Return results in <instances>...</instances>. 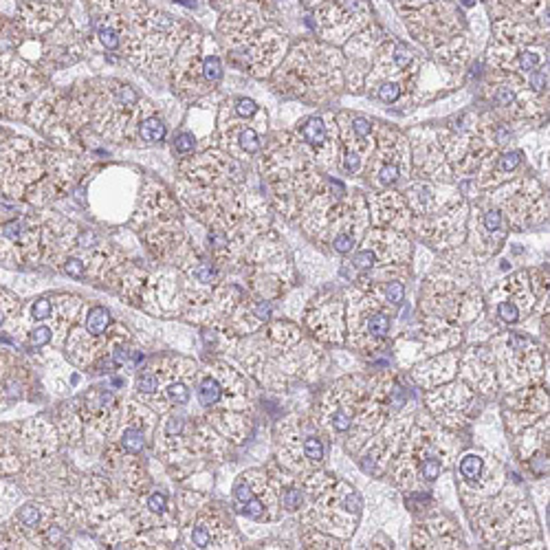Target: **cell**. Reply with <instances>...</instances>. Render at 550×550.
<instances>
[{
    "mask_svg": "<svg viewBox=\"0 0 550 550\" xmlns=\"http://www.w3.org/2000/svg\"><path fill=\"white\" fill-rule=\"evenodd\" d=\"M218 40L231 64L253 77H271L288 51V36L267 0H247L223 11Z\"/></svg>",
    "mask_w": 550,
    "mask_h": 550,
    "instance_id": "obj_1",
    "label": "cell"
},
{
    "mask_svg": "<svg viewBox=\"0 0 550 550\" xmlns=\"http://www.w3.org/2000/svg\"><path fill=\"white\" fill-rule=\"evenodd\" d=\"M260 170L271 190L275 209L288 221L299 218L326 179L313 148L295 133H278L269 139L267 148H262Z\"/></svg>",
    "mask_w": 550,
    "mask_h": 550,
    "instance_id": "obj_2",
    "label": "cell"
},
{
    "mask_svg": "<svg viewBox=\"0 0 550 550\" xmlns=\"http://www.w3.org/2000/svg\"><path fill=\"white\" fill-rule=\"evenodd\" d=\"M271 77L284 97L320 104L343 89V53L322 40H299Z\"/></svg>",
    "mask_w": 550,
    "mask_h": 550,
    "instance_id": "obj_3",
    "label": "cell"
},
{
    "mask_svg": "<svg viewBox=\"0 0 550 550\" xmlns=\"http://www.w3.org/2000/svg\"><path fill=\"white\" fill-rule=\"evenodd\" d=\"M133 227L148 251L163 262H181L187 258V236L179 216V205L161 183L146 181L135 211Z\"/></svg>",
    "mask_w": 550,
    "mask_h": 550,
    "instance_id": "obj_4",
    "label": "cell"
},
{
    "mask_svg": "<svg viewBox=\"0 0 550 550\" xmlns=\"http://www.w3.org/2000/svg\"><path fill=\"white\" fill-rule=\"evenodd\" d=\"M486 60L493 70L517 75L548 68V31L522 18H496Z\"/></svg>",
    "mask_w": 550,
    "mask_h": 550,
    "instance_id": "obj_5",
    "label": "cell"
},
{
    "mask_svg": "<svg viewBox=\"0 0 550 550\" xmlns=\"http://www.w3.org/2000/svg\"><path fill=\"white\" fill-rule=\"evenodd\" d=\"M473 522L480 528L482 537L496 548H506L511 544L533 537L537 530V522L530 511V504L519 491H504L498 496L475 504Z\"/></svg>",
    "mask_w": 550,
    "mask_h": 550,
    "instance_id": "obj_6",
    "label": "cell"
},
{
    "mask_svg": "<svg viewBox=\"0 0 550 550\" xmlns=\"http://www.w3.org/2000/svg\"><path fill=\"white\" fill-rule=\"evenodd\" d=\"M68 519L45 502H27L0 526V548H60Z\"/></svg>",
    "mask_w": 550,
    "mask_h": 550,
    "instance_id": "obj_7",
    "label": "cell"
},
{
    "mask_svg": "<svg viewBox=\"0 0 550 550\" xmlns=\"http://www.w3.org/2000/svg\"><path fill=\"white\" fill-rule=\"evenodd\" d=\"M484 95L493 112L504 121L542 124L548 119V95L533 93L526 86V80L517 73L491 68Z\"/></svg>",
    "mask_w": 550,
    "mask_h": 550,
    "instance_id": "obj_8",
    "label": "cell"
},
{
    "mask_svg": "<svg viewBox=\"0 0 550 550\" xmlns=\"http://www.w3.org/2000/svg\"><path fill=\"white\" fill-rule=\"evenodd\" d=\"M401 16L414 40L421 42L429 53L469 34L465 13L454 0H433L416 9H403Z\"/></svg>",
    "mask_w": 550,
    "mask_h": 550,
    "instance_id": "obj_9",
    "label": "cell"
},
{
    "mask_svg": "<svg viewBox=\"0 0 550 550\" xmlns=\"http://www.w3.org/2000/svg\"><path fill=\"white\" fill-rule=\"evenodd\" d=\"M364 177L372 192L392 190L401 179L412 177L410 139L401 130L376 121V143Z\"/></svg>",
    "mask_w": 550,
    "mask_h": 550,
    "instance_id": "obj_10",
    "label": "cell"
},
{
    "mask_svg": "<svg viewBox=\"0 0 550 550\" xmlns=\"http://www.w3.org/2000/svg\"><path fill=\"white\" fill-rule=\"evenodd\" d=\"M486 196L502 209L506 223L515 231L537 227L548 221V194L537 179H509L486 192Z\"/></svg>",
    "mask_w": 550,
    "mask_h": 550,
    "instance_id": "obj_11",
    "label": "cell"
},
{
    "mask_svg": "<svg viewBox=\"0 0 550 550\" xmlns=\"http://www.w3.org/2000/svg\"><path fill=\"white\" fill-rule=\"evenodd\" d=\"M179 524L187 528V540L194 548H240L236 526L205 498L185 493L181 500Z\"/></svg>",
    "mask_w": 550,
    "mask_h": 550,
    "instance_id": "obj_12",
    "label": "cell"
},
{
    "mask_svg": "<svg viewBox=\"0 0 550 550\" xmlns=\"http://www.w3.org/2000/svg\"><path fill=\"white\" fill-rule=\"evenodd\" d=\"M493 359L500 381L509 389L526 387L528 381H537L544 370L542 348L519 332H504L493 341Z\"/></svg>",
    "mask_w": 550,
    "mask_h": 550,
    "instance_id": "obj_13",
    "label": "cell"
},
{
    "mask_svg": "<svg viewBox=\"0 0 550 550\" xmlns=\"http://www.w3.org/2000/svg\"><path fill=\"white\" fill-rule=\"evenodd\" d=\"M496 299V317L500 322L515 326L535 309V304L548 297V271L530 269L519 271L502 280L489 295Z\"/></svg>",
    "mask_w": 550,
    "mask_h": 550,
    "instance_id": "obj_14",
    "label": "cell"
},
{
    "mask_svg": "<svg viewBox=\"0 0 550 550\" xmlns=\"http://www.w3.org/2000/svg\"><path fill=\"white\" fill-rule=\"evenodd\" d=\"M469 202L460 194L447 196L436 209L412 218V231L436 249H456L467 238Z\"/></svg>",
    "mask_w": 550,
    "mask_h": 550,
    "instance_id": "obj_15",
    "label": "cell"
},
{
    "mask_svg": "<svg viewBox=\"0 0 550 550\" xmlns=\"http://www.w3.org/2000/svg\"><path fill=\"white\" fill-rule=\"evenodd\" d=\"M75 403L84 425L82 443L89 452H99L117 433L124 421V403L106 387H93Z\"/></svg>",
    "mask_w": 550,
    "mask_h": 550,
    "instance_id": "obj_16",
    "label": "cell"
},
{
    "mask_svg": "<svg viewBox=\"0 0 550 550\" xmlns=\"http://www.w3.org/2000/svg\"><path fill=\"white\" fill-rule=\"evenodd\" d=\"M392 315L387 311V302L374 291L372 286H364L355 299H350L348 309V326L350 341L359 350H376L381 341L387 337Z\"/></svg>",
    "mask_w": 550,
    "mask_h": 550,
    "instance_id": "obj_17",
    "label": "cell"
},
{
    "mask_svg": "<svg viewBox=\"0 0 550 550\" xmlns=\"http://www.w3.org/2000/svg\"><path fill=\"white\" fill-rule=\"evenodd\" d=\"M372 22L368 0H324L313 9V27L322 42L345 45L355 34Z\"/></svg>",
    "mask_w": 550,
    "mask_h": 550,
    "instance_id": "obj_18",
    "label": "cell"
},
{
    "mask_svg": "<svg viewBox=\"0 0 550 550\" xmlns=\"http://www.w3.org/2000/svg\"><path fill=\"white\" fill-rule=\"evenodd\" d=\"M152 368L158 376V392L141 403H146L158 416L172 408H185L192 399V387H196L198 381V366L183 357H168L154 361Z\"/></svg>",
    "mask_w": 550,
    "mask_h": 550,
    "instance_id": "obj_19",
    "label": "cell"
},
{
    "mask_svg": "<svg viewBox=\"0 0 550 550\" xmlns=\"http://www.w3.org/2000/svg\"><path fill=\"white\" fill-rule=\"evenodd\" d=\"M0 262L7 267H36L42 262V218L18 216L0 221Z\"/></svg>",
    "mask_w": 550,
    "mask_h": 550,
    "instance_id": "obj_20",
    "label": "cell"
},
{
    "mask_svg": "<svg viewBox=\"0 0 550 550\" xmlns=\"http://www.w3.org/2000/svg\"><path fill=\"white\" fill-rule=\"evenodd\" d=\"M366 394V383L361 379H343L332 385L315 408V421L330 436L348 433L359 410V403Z\"/></svg>",
    "mask_w": 550,
    "mask_h": 550,
    "instance_id": "obj_21",
    "label": "cell"
},
{
    "mask_svg": "<svg viewBox=\"0 0 550 550\" xmlns=\"http://www.w3.org/2000/svg\"><path fill=\"white\" fill-rule=\"evenodd\" d=\"M509 223H506L502 209L491 202L489 196H477L475 202L469 207V221H467V236L471 251L477 260H489L496 255L500 247L509 236Z\"/></svg>",
    "mask_w": 550,
    "mask_h": 550,
    "instance_id": "obj_22",
    "label": "cell"
},
{
    "mask_svg": "<svg viewBox=\"0 0 550 550\" xmlns=\"http://www.w3.org/2000/svg\"><path fill=\"white\" fill-rule=\"evenodd\" d=\"M200 45H202L200 34L192 31L181 42L174 60H172L168 68L172 91H174L183 101H196L202 95L214 91L205 77V68H202L205 55L200 53Z\"/></svg>",
    "mask_w": 550,
    "mask_h": 550,
    "instance_id": "obj_23",
    "label": "cell"
},
{
    "mask_svg": "<svg viewBox=\"0 0 550 550\" xmlns=\"http://www.w3.org/2000/svg\"><path fill=\"white\" fill-rule=\"evenodd\" d=\"M181 179L194 185L207 187H229L244 185V168L223 148L205 150L194 158H185L181 163Z\"/></svg>",
    "mask_w": 550,
    "mask_h": 550,
    "instance_id": "obj_24",
    "label": "cell"
},
{
    "mask_svg": "<svg viewBox=\"0 0 550 550\" xmlns=\"http://www.w3.org/2000/svg\"><path fill=\"white\" fill-rule=\"evenodd\" d=\"M504 480V467L498 460H491L486 469V456L480 452H467L458 462V482L465 504H477L498 493Z\"/></svg>",
    "mask_w": 550,
    "mask_h": 550,
    "instance_id": "obj_25",
    "label": "cell"
},
{
    "mask_svg": "<svg viewBox=\"0 0 550 550\" xmlns=\"http://www.w3.org/2000/svg\"><path fill=\"white\" fill-rule=\"evenodd\" d=\"M93 27L110 24L121 34V47L146 22L152 9L146 0H86Z\"/></svg>",
    "mask_w": 550,
    "mask_h": 550,
    "instance_id": "obj_26",
    "label": "cell"
},
{
    "mask_svg": "<svg viewBox=\"0 0 550 550\" xmlns=\"http://www.w3.org/2000/svg\"><path fill=\"white\" fill-rule=\"evenodd\" d=\"M425 403L433 418L443 427H460L477 405V394L467 383H452L445 387H431L425 394Z\"/></svg>",
    "mask_w": 550,
    "mask_h": 550,
    "instance_id": "obj_27",
    "label": "cell"
},
{
    "mask_svg": "<svg viewBox=\"0 0 550 550\" xmlns=\"http://www.w3.org/2000/svg\"><path fill=\"white\" fill-rule=\"evenodd\" d=\"M13 438H16L24 465H36V462H45L55 456L60 433L53 423L40 416L13 427Z\"/></svg>",
    "mask_w": 550,
    "mask_h": 550,
    "instance_id": "obj_28",
    "label": "cell"
},
{
    "mask_svg": "<svg viewBox=\"0 0 550 550\" xmlns=\"http://www.w3.org/2000/svg\"><path fill=\"white\" fill-rule=\"evenodd\" d=\"M225 110H229L225 106ZM251 119H240L234 112L229 110V117L223 112L221 114V126H218V139H221V148L229 152L238 161H244L258 152H262L265 148V139L262 133L267 126H253L249 124Z\"/></svg>",
    "mask_w": 550,
    "mask_h": 550,
    "instance_id": "obj_29",
    "label": "cell"
},
{
    "mask_svg": "<svg viewBox=\"0 0 550 550\" xmlns=\"http://www.w3.org/2000/svg\"><path fill=\"white\" fill-rule=\"evenodd\" d=\"M80 231L75 225L60 218V216H47L42 218V262L57 267L70 255V249L77 247Z\"/></svg>",
    "mask_w": 550,
    "mask_h": 550,
    "instance_id": "obj_30",
    "label": "cell"
},
{
    "mask_svg": "<svg viewBox=\"0 0 550 550\" xmlns=\"http://www.w3.org/2000/svg\"><path fill=\"white\" fill-rule=\"evenodd\" d=\"M306 326L320 341L343 343L345 317L343 306L337 299H315L306 311Z\"/></svg>",
    "mask_w": 550,
    "mask_h": 550,
    "instance_id": "obj_31",
    "label": "cell"
},
{
    "mask_svg": "<svg viewBox=\"0 0 550 550\" xmlns=\"http://www.w3.org/2000/svg\"><path fill=\"white\" fill-rule=\"evenodd\" d=\"M372 227H389L399 231H410L412 211L399 190L372 192L368 198Z\"/></svg>",
    "mask_w": 550,
    "mask_h": 550,
    "instance_id": "obj_32",
    "label": "cell"
},
{
    "mask_svg": "<svg viewBox=\"0 0 550 550\" xmlns=\"http://www.w3.org/2000/svg\"><path fill=\"white\" fill-rule=\"evenodd\" d=\"M506 418L513 431L524 429L548 414V392L544 387H522L519 392L506 399Z\"/></svg>",
    "mask_w": 550,
    "mask_h": 550,
    "instance_id": "obj_33",
    "label": "cell"
},
{
    "mask_svg": "<svg viewBox=\"0 0 550 550\" xmlns=\"http://www.w3.org/2000/svg\"><path fill=\"white\" fill-rule=\"evenodd\" d=\"M460 379L467 383L473 392L482 394H496L498 387V372H496V359L493 350L489 348H471L460 359Z\"/></svg>",
    "mask_w": 550,
    "mask_h": 550,
    "instance_id": "obj_34",
    "label": "cell"
},
{
    "mask_svg": "<svg viewBox=\"0 0 550 550\" xmlns=\"http://www.w3.org/2000/svg\"><path fill=\"white\" fill-rule=\"evenodd\" d=\"M82 34L70 22L57 24L49 34V45L45 49V62L53 66L75 64L82 57Z\"/></svg>",
    "mask_w": 550,
    "mask_h": 550,
    "instance_id": "obj_35",
    "label": "cell"
},
{
    "mask_svg": "<svg viewBox=\"0 0 550 550\" xmlns=\"http://www.w3.org/2000/svg\"><path fill=\"white\" fill-rule=\"evenodd\" d=\"M64 350L66 357L70 359V364L77 368H91L97 364L99 357H104L106 352V337H95L91 335L84 326L70 328V332L64 339Z\"/></svg>",
    "mask_w": 550,
    "mask_h": 550,
    "instance_id": "obj_36",
    "label": "cell"
},
{
    "mask_svg": "<svg viewBox=\"0 0 550 550\" xmlns=\"http://www.w3.org/2000/svg\"><path fill=\"white\" fill-rule=\"evenodd\" d=\"M412 546L416 548H462L460 533L454 522L447 517L436 515L427 517L423 524H418L412 537Z\"/></svg>",
    "mask_w": 550,
    "mask_h": 550,
    "instance_id": "obj_37",
    "label": "cell"
},
{
    "mask_svg": "<svg viewBox=\"0 0 550 550\" xmlns=\"http://www.w3.org/2000/svg\"><path fill=\"white\" fill-rule=\"evenodd\" d=\"M207 423L221 433V436L234 445H240L247 440L249 429H251V418L244 412L236 410H207L205 414Z\"/></svg>",
    "mask_w": 550,
    "mask_h": 550,
    "instance_id": "obj_38",
    "label": "cell"
},
{
    "mask_svg": "<svg viewBox=\"0 0 550 550\" xmlns=\"http://www.w3.org/2000/svg\"><path fill=\"white\" fill-rule=\"evenodd\" d=\"M458 364H460L458 352H445L443 357L431 359L418 370H414V379L418 385H423L425 389H431L445 381L454 379V374L458 372Z\"/></svg>",
    "mask_w": 550,
    "mask_h": 550,
    "instance_id": "obj_39",
    "label": "cell"
},
{
    "mask_svg": "<svg viewBox=\"0 0 550 550\" xmlns=\"http://www.w3.org/2000/svg\"><path fill=\"white\" fill-rule=\"evenodd\" d=\"M57 433H60V438L66 445H70V447L82 445V440H84V425H82V418H80L75 401L66 403L64 408L60 410V418H57Z\"/></svg>",
    "mask_w": 550,
    "mask_h": 550,
    "instance_id": "obj_40",
    "label": "cell"
},
{
    "mask_svg": "<svg viewBox=\"0 0 550 550\" xmlns=\"http://www.w3.org/2000/svg\"><path fill=\"white\" fill-rule=\"evenodd\" d=\"M22 467L24 460L13 438V429H0V475H16Z\"/></svg>",
    "mask_w": 550,
    "mask_h": 550,
    "instance_id": "obj_41",
    "label": "cell"
},
{
    "mask_svg": "<svg viewBox=\"0 0 550 550\" xmlns=\"http://www.w3.org/2000/svg\"><path fill=\"white\" fill-rule=\"evenodd\" d=\"M168 135L165 121L158 117V114H150L141 121L139 126V143L141 146H154V143H161Z\"/></svg>",
    "mask_w": 550,
    "mask_h": 550,
    "instance_id": "obj_42",
    "label": "cell"
},
{
    "mask_svg": "<svg viewBox=\"0 0 550 550\" xmlns=\"http://www.w3.org/2000/svg\"><path fill=\"white\" fill-rule=\"evenodd\" d=\"M112 324V317H110V311L104 309V306H93L84 313L82 317V326L91 332V335L95 337H101V335H106L108 328Z\"/></svg>",
    "mask_w": 550,
    "mask_h": 550,
    "instance_id": "obj_43",
    "label": "cell"
},
{
    "mask_svg": "<svg viewBox=\"0 0 550 550\" xmlns=\"http://www.w3.org/2000/svg\"><path fill=\"white\" fill-rule=\"evenodd\" d=\"M135 387H137V394L141 396V401H148V399H152L158 392V376H156L152 366H148L146 370H141L137 374Z\"/></svg>",
    "mask_w": 550,
    "mask_h": 550,
    "instance_id": "obj_44",
    "label": "cell"
},
{
    "mask_svg": "<svg viewBox=\"0 0 550 550\" xmlns=\"http://www.w3.org/2000/svg\"><path fill=\"white\" fill-rule=\"evenodd\" d=\"M53 315V297H38L29 306V320L34 324H45Z\"/></svg>",
    "mask_w": 550,
    "mask_h": 550,
    "instance_id": "obj_45",
    "label": "cell"
},
{
    "mask_svg": "<svg viewBox=\"0 0 550 550\" xmlns=\"http://www.w3.org/2000/svg\"><path fill=\"white\" fill-rule=\"evenodd\" d=\"M227 108L236 114V117L240 119H253L258 117V112H260V106L255 104L253 99L249 97H236V99H231V104H227Z\"/></svg>",
    "mask_w": 550,
    "mask_h": 550,
    "instance_id": "obj_46",
    "label": "cell"
},
{
    "mask_svg": "<svg viewBox=\"0 0 550 550\" xmlns=\"http://www.w3.org/2000/svg\"><path fill=\"white\" fill-rule=\"evenodd\" d=\"M202 68H205V77H207L209 86H211V89H216V86H218L221 80H223V73H225L221 57L216 53L205 55V60H202Z\"/></svg>",
    "mask_w": 550,
    "mask_h": 550,
    "instance_id": "obj_47",
    "label": "cell"
},
{
    "mask_svg": "<svg viewBox=\"0 0 550 550\" xmlns=\"http://www.w3.org/2000/svg\"><path fill=\"white\" fill-rule=\"evenodd\" d=\"M27 339L31 348H45V345L53 343V330L49 328V324H38L36 328L27 330Z\"/></svg>",
    "mask_w": 550,
    "mask_h": 550,
    "instance_id": "obj_48",
    "label": "cell"
},
{
    "mask_svg": "<svg viewBox=\"0 0 550 550\" xmlns=\"http://www.w3.org/2000/svg\"><path fill=\"white\" fill-rule=\"evenodd\" d=\"M62 271L66 275H70V278H75V280H82L86 278V265H84V260L75 258V255H68L64 262H62Z\"/></svg>",
    "mask_w": 550,
    "mask_h": 550,
    "instance_id": "obj_49",
    "label": "cell"
},
{
    "mask_svg": "<svg viewBox=\"0 0 550 550\" xmlns=\"http://www.w3.org/2000/svg\"><path fill=\"white\" fill-rule=\"evenodd\" d=\"M174 150L179 154H192L196 150V137L192 133H179L174 137Z\"/></svg>",
    "mask_w": 550,
    "mask_h": 550,
    "instance_id": "obj_50",
    "label": "cell"
},
{
    "mask_svg": "<svg viewBox=\"0 0 550 550\" xmlns=\"http://www.w3.org/2000/svg\"><path fill=\"white\" fill-rule=\"evenodd\" d=\"M209 3L216 7V9H221V11H225V9H229V7H234V5H240V3H247V0H209Z\"/></svg>",
    "mask_w": 550,
    "mask_h": 550,
    "instance_id": "obj_51",
    "label": "cell"
},
{
    "mask_svg": "<svg viewBox=\"0 0 550 550\" xmlns=\"http://www.w3.org/2000/svg\"><path fill=\"white\" fill-rule=\"evenodd\" d=\"M473 3H475V0H462V5H465V7H469V5H473Z\"/></svg>",
    "mask_w": 550,
    "mask_h": 550,
    "instance_id": "obj_52",
    "label": "cell"
}]
</instances>
